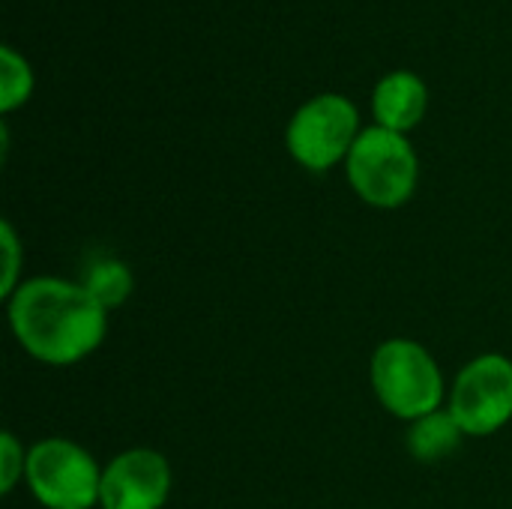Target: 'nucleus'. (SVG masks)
I'll return each instance as SVG.
<instances>
[{
  "label": "nucleus",
  "instance_id": "1",
  "mask_svg": "<svg viewBox=\"0 0 512 509\" xmlns=\"http://www.w3.org/2000/svg\"><path fill=\"white\" fill-rule=\"evenodd\" d=\"M15 342L45 366H75L87 360L108 333V312L81 282L60 276L24 279L6 300Z\"/></svg>",
  "mask_w": 512,
  "mask_h": 509
},
{
  "label": "nucleus",
  "instance_id": "2",
  "mask_svg": "<svg viewBox=\"0 0 512 509\" xmlns=\"http://www.w3.org/2000/svg\"><path fill=\"white\" fill-rule=\"evenodd\" d=\"M369 381L384 411L405 423L441 411L447 399V381L438 360L414 339L381 342L369 360Z\"/></svg>",
  "mask_w": 512,
  "mask_h": 509
},
{
  "label": "nucleus",
  "instance_id": "3",
  "mask_svg": "<svg viewBox=\"0 0 512 509\" xmlns=\"http://www.w3.org/2000/svg\"><path fill=\"white\" fill-rule=\"evenodd\" d=\"M345 171L351 189L366 204L381 210H396L414 195L420 162L405 132L372 123L360 129L345 159Z\"/></svg>",
  "mask_w": 512,
  "mask_h": 509
},
{
  "label": "nucleus",
  "instance_id": "4",
  "mask_svg": "<svg viewBox=\"0 0 512 509\" xmlns=\"http://www.w3.org/2000/svg\"><path fill=\"white\" fill-rule=\"evenodd\" d=\"M24 483L45 509L99 507L102 468L69 438H42L27 450Z\"/></svg>",
  "mask_w": 512,
  "mask_h": 509
},
{
  "label": "nucleus",
  "instance_id": "5",
  "mask_svg": "<svg viewBox=\"0 0 512 509\" xmlns=\"http://www.w3.org/2000/svg\"><path fill=\"white\" fill-rule=\"evenodd\" d=\"M360 135V111L345 93H318L288 120L285 144L309 171H327L348 159Z\"/></svg>",
  "mask_w": 512,
  "mask_h": 509
},
{
  "label": "nucleus",
  "instance_id": "6",
  "mask_svg": "<svg viewBox=\"0 0 512 509\" xmlns=\"http://www.w3.org/2000/svg\"><path fill=\"white\" fill-rule=\"evenodd\" d=\"M453 420L465 438H489L512 420V360L480 354L465 363L450 387Z\"/></svg>",
  "mask_w": 512,
  "mask_h": 509
},
{
  "label": "nucleus",
  "instance_id": "7",
  "mask_svg": "<svg viewBox=\"0 0 512 509\" xmlns=\"http://www.w3.org/2000/svg\"><path fill=\"white\" fill-rule=\"evenodd\" d=\"M171 483V465L159 450H123L102 468L99 509H162L171 498Z\"/></svg>",
  "mask_w": 512,
  "mask_h": 509
},
{
  "label": "nucleus",
  "instance_id": "8",
  "mask_svg": "<svg viewBox=\"0 0 512 509\" xmlns=\"http://www.w3.org/2000/svg\"><path fill=\"white\" fill-rule=\"evenodd\" d=\"M426 105H429V87L411 69L387 72L372 90L375 123L396 132H408L411 126H417L426 114Z\"/></svg>",
  "mask_w": 512,
  "mask_h": 509
},
{
  "label": "nucleus",
  "instance_id": "9",
  "mask_svg": "<svg viewBox=\"0 0 512 509\" xmlns=\"http://www.w3.org/2000/svg\"><path fill=\"white\" fill-rule=\"evenodd\" d=\"M462 438H465V432L459 429L453 414L450 411H435V414H426V417L411 423L408 450H411V456L417 462L432 465V462H444L450 453H456Z\"/></svg>",
  "mask_w": 512,
  "mask_h": 509
},
{
  "label": "nucleus",
  "instance_id": "10",
  "mask_svg": "<svg viewBox=\"0 0 512 509\" xmlns=\"http://www.w3.org/2000/svg\"><path fill=\"white\" fill-rule=\"evenodd\" d=\"M81 285H84V291H87L105 312H111V309H120V306L132 297V291H135V276H132V270H129L126 261L99 255V258H93V261L87 264V270H84V276H81Z\"/></svg>",
  "mask_w": 512,
  "mask_h": 509
},
{
  "label": "nucleus",
  "instance_id": "11",
  "mask_svg": "<svg viewBox=\"0 0 512 509\" xmlns=\"http://www.w3.org/2000/svg\"><path fill=\"white\" fill-rule=\"evenodd\" d=\"M33 90V69L27 57L9 42L0 48V111L18 108Z\"/></svg>",
  "mask_w": 512,
  "mask_h": 509
},
{
  "label": "nucleus",
  "instance_id": "12",
  "mask_svg": "<svg viewBox=\"0 0 512 509\" xmlns=\"http://www.w3.org/2000/svg\"><path fill=\"white\" fill-rule=\"evenodd\" d=\"M0 243H3V282H0V297L9 300L12 291L24 282V279H18L21 276V264H24V246H21V240H18V234H15V228H12L9 219L0 222Z\"/></svg>",
  "mask_w": 512,
  "mask_h": 509
},
{
  "label": "nucleus",
  "instance_id": "13",
  "mask_svg": "<svg viewBox=\"0 0 512 509\" xmlns=\"http://www.w3.org/2000/svg\"><path fill=\"white\" fill-rule=\"evenodd\" d=\"M27 471V450L12 432L0 435V492L9 495Z\"/></svg>",
  "mask_w": 512,
  "mask_h": 509
}]
</instances>
